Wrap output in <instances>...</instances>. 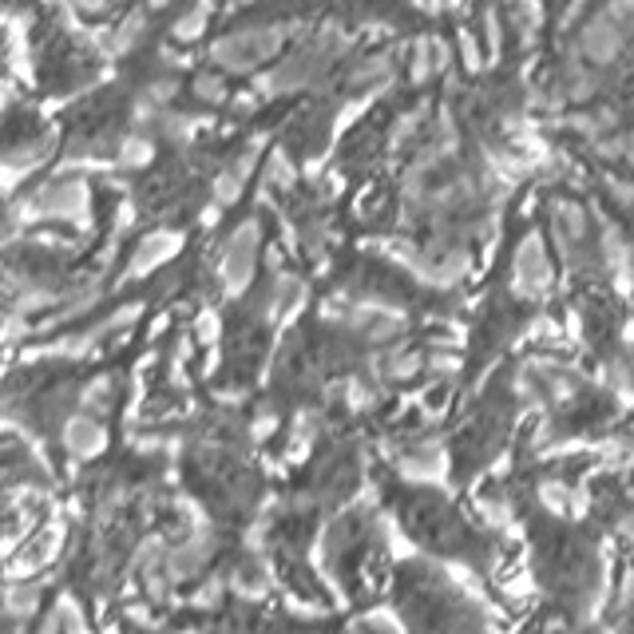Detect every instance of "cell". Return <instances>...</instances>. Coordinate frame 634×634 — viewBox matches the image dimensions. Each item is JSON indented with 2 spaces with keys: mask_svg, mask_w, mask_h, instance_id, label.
<instances>
[{
  "mask_svg": "<svg viewBox=\"0 0 634 634\" xmlns=\"http://www.w3.org/2000/svg\"><path fill=\"white\" fill-rule=\"evenodd\" d=\"M290 32H294L290 24H246V28H234V32L218 36L211 44L214 68H222L226 76H250L262 64L282 56Z\"/></svg>",
  "mask_w": 634,
  "mask_h": 634,
  "instance_id": "obj_1",
  "label": "cell"
},
{
  "mask_svg": "<svg viewBox=\"0 0 634 634\" xmlns=\"http://www.w3.org/2000/svg\"><path fill=\"white\" fill-rule=\"evenodd\" d=\"M258 254H262V222H258V218H242V222L226 234L222 254H218V286H222L230 298H242V294L254 286Z\"/></svg>",
  "mask_w": 634,
  "mask_h": 634,
  "instance_id": "obj_2",
  "label": "cell"
},
{
  "mask_svg": "<svg viewBox=\"0 0 634 634\" xmlns=\"http://www.w3.org/2000/svg\"><path fill=\"white\" fill-rule=\"evenodd\" d=\"M551 278H555V266H551L547 242H543L539 230H528L516 242V254H512V294L535 302L551 290Z\"/></svg>",
  "mask_w": 634,
  "mask_h": 634,
  "instance_id": "obj_3",
  "label": "cell"
},
{
  "mask_svg": "<svg viewBox=\"0 0 634 634\" xmlns=\"http://www.w3.org/2000/svg\"><path fill=\"white\" fill-rule=\"evenodd\" d=\"M36 207V222H72V226H88L92 211V191L84 179H56L44 183L36 195H28Z\"/></svg>",
  "mask_w": 634,
  "mask_h": 634,
  "instance_id": "obj_4",
  "label": "cell"
},
{
  "mask_svg": "<svg viewBox=\"0 0 634 634\" xmlns=\"http://www.w3.org/2000/svg\"><path fill=\"white\" fill-rule=\"evenodd\" d=\"M627 44H631V24L627 20H619L611 8H603L599 16H591L583 28H579V56L587 60V64H595V68H607V64H615L623 52H627Z\"/></svg>",
  "mask_w": 634,
  "mask_h": 634,
  "instance_id": "obj_5",
  "label": "cell"
},
{
  "mask_svg": "<svg viewBox=\"0 0 634 634\" xmlns=\"http://www.w3.org/2000/svg\"><path fill=\"white\" fill-rule=\"evenodd\" d=\"M179 250H183V230H151V234H143V238L135 242L131 258H127V270H123L127 282H139V278L155 274V270L167 266Z\"/></svg>",
  "mask_w": 634,
  "mask_h": 634,
  "instance_id": "obj_6",
  "label": "cell"
},
{
  "mask_svg": "<svg viewBox=\"0 0 634 634\" xmlns=\"http://www.w3.org/2000/svg\"><path fill=\"white\" fill-rule=\"evenodd\" d=\"M258 155H262V147H258V143H246V147L214 175L211 199L218 207H234V203L242 199V191H246V183H250V175H254V167H258Z\"/></svg>",
  "mask_w": 634,
  "mask_h": 634,
  "instance_id": "obj_7",
  "label": "cell"
},
{
  "mask_svg": "<svg viewBox=\"0 0 634 634\" xmlns=\"http://www.w3.org/2000/svg\"><path fill=\"white\" fill-rule=\"evenodd\" d=\"M393 76H397V60L393 52H369L361 56L353 68H349V88L365 92V96H381L393 88Z\"/></svg>",
  "mask_w": 634,
  "mask_h": 634,
  "instance_id": "obj_8",
  "label": "cell"
},
{
  "mask_svg": "<svg viewBox=\"0 0 634 634\" xmlns=\"http://www.w3.org/2000/svg\"><path fill=\"white\" fill-rule=\"evenodd\" d=\"M555 84H559L563 100H571V104H587V100H591V96L603 88V80H599V68H595V64H587L583 56H571V60L559 68Z\"/></svg>",
  "mask_w": 634,
  "mask_h": 634,
  "instance_id": "obj_9",
  "label": "cell"
},
{
  "mask_svg": "<svg viewBox=\"0 0 634 634\" xmlns=\"http://www.w3.org/2000/svg\"><path fill=\"white\" fill-rule=\"evenodd\" d=\"M64 448H68L72 456H80V460H92V456H100V452L107 448L104 424L96 421V417H88V413L72 417V421L64 424Z\"/></svg>",
  "mask_w": 634,
  "mask_h": 634,
  "instance_id": "obj_10",
  "label": "cell"
},
{
  "mask_svg": "<svg viewBox=\"0 0 634 634\" xmlns=\"http://www.w3.org/2000/svg\"><path fill=\"white\" fill-rule=\"evenodd\" d=\"M448 64H452L448 44H444L440 36H424V40H417V48H413L409 76H413V84H432L436 76H444V72H448Z\"/></svg>",
  "mask_w": 634,
  "mask_h": 634,
  "instance_id": "obj_11",
  "label": "cell"
},
{
  "mask_svg": "<svg viewBox=\"0 0 634 634\" xmlns=\"http://www.w3.org/2000/svg\"><path fill=\"white\" fill-rule=\"evenodd\" d=\"M147 36V8H135L119 20V28L111 32V44H107V56H127L135 52V44Z\"/></svg>",
  "mask_w": 634,
  "mask_h": 634,
  "instance_id": "obj_12",
  "label": "cell"
},
{
  "mask_svg": "<svg viewBox=\"0 0 634 634\" xmlns=\"http://www.w3.org/2000/svg\"><path fill=\"white\" fill-rule=\"evenodd\" d=\"M207 24H211V0H199V4H191V8H183V12L175 16L171 36H175L179 44H195V40L207 32Z\"/></svg>",
  "mask_w": 634,
  "mask_h": 634,
  "instance_id": "obj_13",
  "label": "cell"
},
{
  "mask_svg": "<svg viewBox=\"0 0 634 634\" xmlns=\"http://www.w3.org/2000/svg\"><path fill=\"white\" fill-rule=\"evenodd\" d=\"M262 183H266V187H274V191H294V183H298V167H294V159H290V151H286V147H274V151L266 155Z\"/></svg>",
  "mask_w": 634,
  "mask_h": 634,
  "instance_id": "obj_14",
  "label": "cell"
},
{
  "mask_svg": "<svg viewBox=\"0 0 634 634\" xmlns=\"http://www.w3.org/2000/svg\"><path fill=\"white\" fill-rule=\"evenodd\" d=\"M191 96L207 107H222L230 100V84H226V72L222 68H207V72H195L191 80Z\"/></svg>",
  "mask_w": 634,
  "mask_h": 634,
  "instance_id": "obj_15",
  "label": "cell"
},
{
  "mask_svg": "<svg viewBox=\"0 0 634 634\" xmlns=\"http://www.w3.org/2000/svg\"><path fill=\"white\" fill-rule=\"evenodd\" d=\"M115 159H119V167H127V171L151 167V163H155V139H151V135H143V131H135V135L119 139Z\"/></svg>",
  "mask_w": 634,
  "mask_h": 634,
  "instance_id": "obj_16",
  "label": "cell"
},
{
  "mask_svg": "<svg viewBox=\"0 0 634 634\" xmlns=\"http://www.w3.org/2000/svg\"><path fill=\"white\" fill-rule=\"evenodd\" d=\"M155 131H159L167 143H175V147H187V143H191V135L199 131V119H195V115H183V111H171V107H167V111L159 115V127H155Z\"/></svg>",
  "mask_w": 634,
  "mask_h": 634,
  "instance_id": "obj_17",
  "label": "cell"
},
{
  "mask_svg": "<svg viewBox=\"0 0 634 634\" xmlns=\"http://www.w3.org/2000/svg\"><path fill=\"white\" fill-rule=\"evenodd\" d=\"M607 195H611L615 211H623L627 218H634V179L611 175V179H607Z\"/></svg>",
  "mask_w": 634,
  "mask_h": 634,
  "instance_id": "obj_18",
  "label": "cell"
},
{
  "mask_svg": "<svg viewBox=\"0 0 634 634\" xmlns=\"http://www.w3.org/2000/svg\"><path fill=\"white\" fill-rule=\"evenodd\" d=\"M151 104H159V107H167L175 96H179V80L175 76H159V80H151L147 84V92H143Z\"/></svg>",
  "mask_w": 634,
  "mask_h": 634,
  "instance_id": "obj_19",
  "label": "cell"
},
{
  "mask_svg": "<svg viewBox=\"0 0 634 634\" xmlns=\"http://www.w3.org/2000/svg\"><path fill=\"white\" fill-rule=\"evenodd\" d=\"M460 60H464V68H468V72H480V68H484V60H480V44L472 40V32H460Z\"/></svg>",
  "mask_w": 634,
  "mask_h": 634,
  "instance_id": "obj_20",
  "label": "cell"
},
{
  "mask_svg": "<svg viewBox=\"0 0 634 634\" xmlns=\"http://www.w3.org/2000/svg\"><path fill=\"white\" fill-rule=\"evenodd\" d=\"M107 397H111V381H107V377H100V381H92V385L84 389V405H88V409H96V405L104 409Z\"/></svg>",
  "mask_w": 634,
  "mask_h": 634,
  "instance_id": "obj_21",
  "label": "cell"
},
{
  "mask_svg": "<svg viewBox=\"0 0 634 634\" xmlns=\"http://www.w3.org/2000/svg\"><path fill=\"white\" fill-rule=\"evenodd\" d=\"M72 8H80V12H88V16H100V12H107L115 0H68Z\"/></svg>",
  "mask_w": 634,
  "mask_h": 634,
  "instance_id": "obj_22",
  "label": "cell"
},
{
  "mask_svg": "<svg viewBox=\"0 0 634 634\" xmlns=\"http://www.w3.org/2000/svg\"><path fill=\"white\" fill-rule=\"evenodd\" d=\"M413 8H421L428 16H436V12H444V0H413Z\"/></svg>",
  "mask_w": 634,
  "mask_h": 634,
  "instance_id": "obj_23",
  "label": "cell"
},
{
  "mask_svg": "<svg viewBox=\"0 0 634 634\" xmlns=\"http://www.w3.org/2000/svg\"><path fill=\"white\" fill-rule=\"evenodd\" d=\"M623 159H627V167H634V127L627 131V151H623Z\"/></svg>",
  "mask_w": 634,
  "mask_h": 634,
  "instance_id": "obj_24",
  "label": "cell"
}]
</instances>
